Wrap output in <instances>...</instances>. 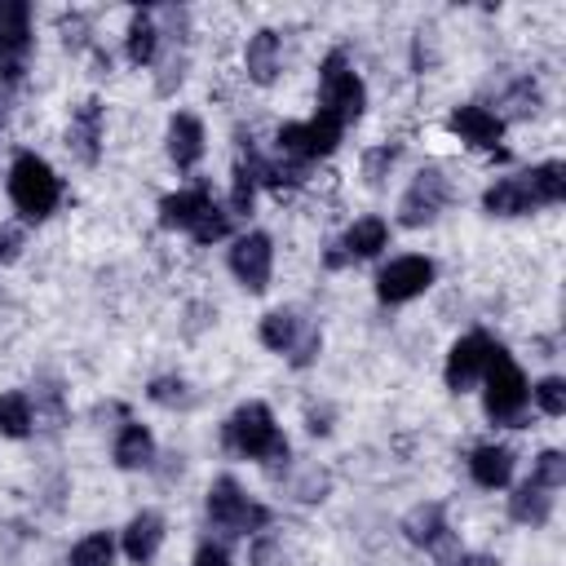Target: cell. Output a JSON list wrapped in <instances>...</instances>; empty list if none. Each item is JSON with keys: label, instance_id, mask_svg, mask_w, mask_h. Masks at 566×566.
<instances>
[{"label": "cell", "instance_id": "cell-1", "mask_svg": "<svg viewBox=\"0 0 566 566\" xmlns=\"http://www.w3.org/2000/svg\"><path fill=\"white\" fill-rule=\"evenodd\" d=\"M9 199L27 221H44L62 199V181L35 150H22L9 168Z\"/></svg>", "mask_w": 566, "mask_h": 566}, {"label": "cell", "instance_id": "cell-2", "mask_svg": "<svg viewBox=\"0 0 566 566\" xmlns=\"http://www.w3.org/2000/svg\"><path fill=\"white\" fill-rule=\"evenodd\" d=\"M221 438H226V447L234 455H248V460H283L287 455V438L279 433V424H274L265 402H243L226 420Z\"/></svg>", "mask_w": 566, "mask_h": 566}, {"label": "cell", "instance_id": "cell-3", "mask_svg": "<svg viewBox=\"0 0 566 566\" xmlns=\"http://www.w3.org/2000/svg\"><path fill=\"white\" fill-rule=\"evenodd\" d=\"M367 106V88L363 80L354 75V66L345 62V53H327L323 66H318V111L332 115L340 128L354 124Z\"/></svg>", "mask_w": 566, "mask_h": 566}, {"label": "cell", "instance_id": "cell-4", "mask_svg": "<svg viewBox=\"0 0 566 566\" xmlns=\"http://www.w3.org/2000/svg\"><path fill=\"white\" fill-rule=\"evenodd\" d=\"M482 376H486V416H491L495 424H517V420H522V407H526V398H531V389H526V376H522V367L509 358L504 345L491 349Z\"/></svg>", "mask_w": 566, "mask_h": 566}, {"label": "cell", "instance_id": "cell-5", "mask_svg": "<svg viewBox=\"0 0 566 566\" xmlns=\"http://www.w3.org/2000/svg\"><path fill=\"white\" fill-rule=\"evenodd\" d=\"M208 517H212V526L226 531V535H252V531H261V526L270 522V509L256 504V500H248L243 486H239L230 473H221V478L208 486Z\"/></svg>", "mask_w": 566, "mask_h": 566}, {"label": "cell", "instance_id": "cell-6", "mask_svg": "<svg viewBox=\"0 0 566 566\" xmlns=\"http://www.w3.org/2000/svg\"><path fill=\"white\" fill-rule=\"evenodd\" d=\"M340 124L332 119V115H314V119H301V124H283L279 128V150L287 155V159H296V164H310V159H323V155H332L336 150V142H340Z\"/></svg>", "mask_w": 566, "mask_h": 566}, {"label": "cell", "instance_id": "cell-7", "mask_svg": "<svg viewBox=\"0 0 566 566\" xmlns=\"http://www.w3.org/2000/svg\"><path fill=\"white\" fill-rule=\"evenodd\" d=\"M27 49H31V4L27 0H0V75H4V84L22 80Z\"/></svg>", "mask_w": 566, "mask_h": 566}, {"label": "cell", "instance_id": "cell-8", "mask_svg": "<svg viewBox=\"0 0 566 566\" xmlns=\"http://www.w3.org/2000/svg\"><path fill=\"white\" fill-rule=\"evenodd\" d=\"M433 274H438V270H433L429 256H398V261H389V265L380 270V279H376V296H380L385 305L416 301L420 292H429Z\"/></svg>", "mask_w": 566, "mask_h": 566}, {"label": "cell", "instance_id": "cell-9", "mask_svg": "<svg viewBox=\"0 0 566 566\" xmlns=\"http://www.w3.org/2000/svg\"><path fill=\"white\" fill-rule=\"evenodd\" d=\"M447 199H451V186H447L442 168H424V172H416V181L407 186V195H402V203H398V217H402V226H429V221L447 208Z\"/></svg>", "mask_w": 566, "mask_h": 566}, {"label": "cell", "instance_id": "cell-10", "mask_svg": "<svg viewBox=\"0 0 566 566\" xmlns=\"http://www.w3.org/2000/svg\"><path fill=\"white\" fill-rule=\"evenodd\" d=\"M270 265H274V243H270V234L252 230V234L234 239V248H230V270H234V279H239L248 292H265V287H270Z\"/></svg>", "mask_w": 566, "mask_h": 566}, {"label": "cell", "instance_id": "cell-11", "mask_svg": "<svg viewBox=\"0 0 566 566\" xmlns=\"http://www.w3.org/2000/svg\"><path fill=\"white\" fill-rule=\"evenodd\" d=\"M491 349H495V340H491L486 332H469V336H460V340L451 345V354H447V389H455V394L473 389V380L486 371Z\"/></svg>", "mask_w": 566, "mask_h": 566}, {"label": "cell", "instance_id": "cell-12", "mask_svg": "<svg viewBox=\"0 0 566 566\" xmlns=\"http://www.w3.org/2000/svg\"><path fill=\"white\" fill-rule=\"evenodd\" d=\"M451 133H460V142H469V146H478V150H500L495 142L504 137V119L495 115V111H486V106H455L451 111Z\"/></svg>", "mask_w": 566, "mask_h": 566}, {"label": "cell", "instance_id": "cell-13", "mask_svg": "<svg viewBox=\"0 0 566 566\" xmlns=\"http://www.w3.org/2000/svg\"><path fill=\"white\" fill-rule=\"evenodd\" d=\"M66 146L80 164H97V150H102V102L88 97L80 102V111L71 115V128H66Z\"/></svg>", "mask_w": 566, "mask_h": 566}, {"label": "cell", "instance_id": "cell-14", "mask_svg": "<svg viewBox=\"0 0 566 566\" xmlns=\"http://www.w3.org/2000/svg\"><path fill=\"white\" fill-rule=\"evenodd\" d=\"M482 208H486L491 217H522V212H531V208H535V199H531L526 172H517V177H500L495 186H486Z\"/></svg>", "mask_w": 566, "mask_h": 566}, {"label": "cell", "instance_id": "cell-15", "mask_svg": "<svg viewBox=\"0 0 566 566\" xmlns=\"http://www.w3.org/2000/svg\"><path fill=\"white\" fill-rule=\"evenodd\" d=\"M208 203H212L208 186H190V190L164 195V199H159V226H168V230H190Z\"/></svg>", "mask_w": 566, "mask_h": 566}, {"label": "cell", "instance_id": "cell-16", "mask_svg": "<svg viewBox=\"0 0 566 566\" xmlns=\"http://www.w3.org/2000/svg\"><path fill=\"white\" fill-rule=\"evenodd\" d=\"M469 473H473V482L486 486V491L509 486V478H513V451L500 447V442H486V447H478V451L469 455Z\"/></svg>", "mask_w": 566, "mask_h": 566}, {"label": "cell", "instance_id": "cell-17", "mask_svg": "<svg viewBox=\"0 0 566 566\" xmlns=\"http://www.w3.org/2000/svg\"><path fill=\"white\" fill-rule=\"evenodd\" d=\"M159 544H164V517L159 513H137L128 526H124V553H128V562H150L155 553H159Z\"/></svg>", "mask_w": 566, "mask_h": 566}, {"label": "cell", "instance_id": "cell-18", "mask_svg": "<svg viewBox=\"0 0 566 566\" xmlns=\"http://www.w3.org/2000/svg\"><path fill=\"white\" fill-rule=\"evenodd\" d=\"M168 155L177 168H195L203 155V124L195 115H172L168 124Z\"/></svg>", "mask_w": 566, "mask_h": 566}, {"label": "cell", "instance_id": "cell-19", "mask_svg": "<svg viewBox=\"0 0 566 566\" xmlns=\"http://www.w3.org/2000/svg\"><path fill=\"white\" fill-rule=\"evenodd\" d=\"M385 239H389V226H385L380 217H363V221H354V226L345 230V239H340L336 248H340L345 261H363V256H376V252L385 248Z\"/></svg>", "mask_w": 566, "mask_h": 566}, {"label": "cell", "instance_id": "cell-20", "mask_svg": "<svg viewBox=\"0 0 566 566\" xmlns=\"http://www.w3.org/2000/svg\"><path fill=\"white\" fill-rule=\"evenodd\" d=\"M279 57H283V44H279V35H274V31H256V35L248 40L243 66H248V75H252L256 84H270V80L279 75Z\"/></svg>", "mask_w": 566, "mask_h": 566}, {"label": "cell", "instance_id": "cell-21", "mask_svg": "<svg viewBox=\"0 0 566 566\" xmlns=\"http://www.w3.org/2000/svg\"><path fill=\"white\" fill-rule=\"evenodd\" d=\"M155 460V438L146 424H124L119 442H115V464L119 469H146Z\"/></svg>", "mask_w": 566, "mask_h": 566}, {"label": "cell", "instance_id": "cell-22", "mask_svg": "<svg viewBox=\"0 0 566 566\" xmlns=\"http://www.w3.org/2000/svg\"><path fill=\"white\" fill-rule=\"evenodd\" d=\"M509 513H513V522L544 526L548 513H553V495H548L544 486H535V482H522V486L513 491V500H509Z\"/></svg>", "mask_w": 566, "mask_h": 566}, {"label": "cell", "instance_id": "cell-23", "mask_svg": "<svg viewBox=\"0 0 566 566\" xmlns=\"http://www.w3.org/2000/svg\"><path fill=\"white\" fill-rule=\"evenodd\" d=\"M402 531H407V539H411V544H424V548H429V544H438L451 526L442 522V504H420V509H411V513H407Z\"/></svg>", "mask_w": 566, "mask_h": 566}, {"label": "cell", "instance_id": "cell-24", "mask_svg": "<svg viewBox=\"0 0 566 566\" xmlns=\"http://www.w3.org/2000/svg\"><path fill=\"white\" fill-rule=\"evenodd\" d=\"M526 186H531L535 208H544V203H562V195H566V168H562L557 159H553V164H539V168L526 172Z\"/></svg>", "mask_w": 566, "mask_h": 566}, {"label": "cell", "instance_id": "cell-25", "mask_svg": "<svg viewBox=\"0 0 566 566\" xmlns=\"http://www.w3.org/2000/svg\"><path fill=\"white\" fill-rule=\"evenodd\" d=\"M128 62L133 66H146L150 57H155V49H159V27H155V18L150 13H133V22H128Z\"/></svg>", "mask_w": 566, "mask_h": 566}, {"label": "cell", "instance_id": "cell-26", "mask_svg": "<svg viewBox=\"0 0 566 566\" xmlns=\"http://www.w3.org/2000/svg\"><path fill=\"white\" fill-rule=\"evenodd\" d=\"M296 336H301L296 314H287V310H270V314L261 318V345H270V349H279V354H292Z\"/></svg>", "mask_w": 566, "mask_h": 566}, {"label": "cell", "instance_id": "cell-27", "mask_svg": "<svg viewBox=\"0 0 566 566\" xmlns=\"http://www.w3.org/2000/svg\"><path fill=\"white\" fill-rule=\"evenodd\" d=\"M0 433L4 438H27L31 433V398L22 389L0 394Z\"/></svg>", "mask_w": 566, "mask_h": 566}, {"label": "cell", "instance_id": "cell-28", "mask_svg": "<svg viewBox=\"0 0 566 566\" xmlns=\"http://www.w3.org/2000/svg\"><path fill=\"white\" fill-rule=\"evenodd\" d=\"M111 557H115V539L106 531H93L71 548V566H111Z\"/></svg>", "mask_w": 566, "mask_h": 566}, {"label": "cell", "instance_id": "cell-29", "mask_svg": "<svg viewBox=\"0 0 566 566\" xmlns=\"http://www.w3.org/2000/svg\"><path fill=\"white\" fill-rule=\"evenodd\" d=\"M252 195H256V155L248 150V159H239V164H234L230 208H234V212H252Z\"/></svg>", "mask_w": 566, "mask_h": 566}, {"label": "cell", "instance_id": "cell-30", "mask_svg": "<svg viewBox=\"0 0 566 566\" xmlns=\"http://www.w3.org/2000/svg\"><path fill=\"white\" fill-rule=\"evenodd\" d=\"M186 234H190L199 248H208V243H217V239H226V234H230V212H221L217 203H208V208L199 212V221H195Z\"/></svg>", "mask_w": 566, "mask_h": 566}, {"label": "cell", "instance_id": "cell-31", "mask_svg": "<svg viewBox=\"0 0 566 566\" xmlns=\"http://www.w3.org/2000/svg\"><path fill=\"white\" fill-rule=\"evenodd\" d=\"M531 482L544 486V491L566 486V455H562V451H539V455H535V473H531Z\"/></svg>", "mask_w": 566, "mask_h": 566}, {"label": "cell", "instance_id": "cell-32", "mask_svg": "<svg viewBox=\"0 0 566 566\" xmlns=\"http://www.w3.org/2000/svg\"><path fill=\"white\" fill-rule=\"evenodd\" d=\"M531 394H535V402H539L544 416H562L566 411V380L562 376H544Z\"/></svg>", "mask_w": 566, "mask_h": 566}, {"label": "cell", "instance_id": "cell-33", "mask_svg": "<svg viewBox=\"0 0 566 566\" xmlns=\"http://www.w3.org/2000/svg\"><path fill=\"white\" fill-rule=\"evenodd\" d=\"M150 402H159V407H177V402H190V394H186V380L181 376H159V380H150Z\"/></svg>", "mask_w": 566, "mask_h": 566}, {"label": "cell", "instance_id": "cell-34", "mask_svg": "<svg viewBox=\"0 0 566 566\" xmlns=\"http://www.w3.org/2000/svg\"><path fill=\"white\" fill-rule=\"evenodd\" d=\"M394 159H398V146H380V150H371V155H367V164H363V168H367V181L376 186V181H380V172H385Z\"/></svg>", "mask_w": 566, "mask_h": 566}, {"label": "cell", "instance_id": "cell-35", "mask_svg": "<svg viewBox=\"0 0 566 566\" xmlns=\"http://www.w3.org/2000/svg\"><path fill=\"white\" fill-rule=\"evenodd\" d=\"M509 102H517L513 111H517V115H526V111H535V102H539V93H535V84H531V80H522V84H517V88L509 93Z\"/></svg>", "mask_w": 566, "mask_h": 566}, {"label": "cell", "instance_id": "cell-36", "mask_svg": "<svg viewBox=\"0 0 566 566\" xmlns=\"http://www.w3.org/2000/svg\"><path fill=\"white\" fill-rule=\"evenodd\" d=\"M18 248H22V230L0 226V261H18Z\"/></svg>", "mask_w": 566, "mask_h": 566}, {"label": "cell", "instance_id": "cell-37", "mask_svg": "<svg viewBox=\"0 0 566 566\" xmlns=\"http://www.w3.org/2000/svg\"><path fill=\"white\" fill-rule=\"evenodd\" d=\"M195 566H230V557H226V548H217V544H203V548L195 553Z\"/></svg>", "mask_w": 566, "mask_h": 566}, {"label": "cell", "instance_id": "cell-38", "mask_svg": "<svg viewBox=\"0 0 566 566\" xmlns=\"http://www.w3.org/2000/svg\"><path fill=\"white\" fill-rule=\"evenodd\" d=\"M4 119H9V84H0V128H4Z\"/></svg>", "mask_w": 566, "mask_h": 566}, {"label": "cell", "instance_id": "cell-39", "mask_svg": "<svg viewBox=\"0 0 566 566\" xmlns=\"http://www.w3.org/2000/svg\"><path fill=\"white\" fill-rule=\"evenodd\" d=\"M469 566H495L491 557H469Z\"/></svg>", "mask_w": 566, "mask_h": 566}]
</instances>
